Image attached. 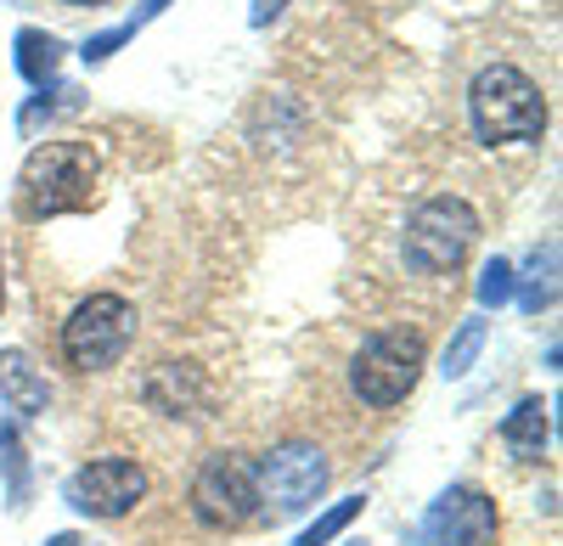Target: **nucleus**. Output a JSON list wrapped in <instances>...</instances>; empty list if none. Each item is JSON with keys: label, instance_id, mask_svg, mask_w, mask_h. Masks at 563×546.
Listing matches in <instances>:
<instances>
[{"label": "nucleus", "instance_id": "4", "mask_svg": "<svg viewBox=\"0 0 563 546\" xmlns=\"http://www.w3.org/2000/svg\"><path fill=\"white\" fill-rule=\"evenodd\" d=\"M479 243V214L462 198H429L406 220V265L422 277H445Z\"/></svg>", "mask_w": 563, "mask_h": 546}, {"label": "nucleus", "instance_id": "19", "mask_svg": "<svg viewBox=\"0 0 563 546\" xmlns=\"http://www.w3.org/2000/svg\"><path fill=\"white\" fill-rule=\"evenodd\" d=\"M512 299V265L507 259H490L485 270H479V304L485 310H501Z\"/></svg>", "mask_w": 563, "mask_h": 546}, {"label": "nucleus", "instance_id": "13", "mask_svg": "<svg viewBox=\"0 0 563 546\" xmlns=\"http://www.w3.org/2000/svg\"><path fill=\"white\" fill-rule=\"evenodd\" d=\"M12 52H18V74L29 79V85H52L57 79V68H63V52L68 45L57 40V34H45V29H18V40H12Z\"/></svg>", "mask_w": 563, "mask_h": 546}, {"label": "nucleus", "instance_id": "10", "mask_svg": "<svg viewBox=\"0 0 563 546\" xmlns=\"http://www.w3.org/2000/svg\"><path fill=\"white\" fill-rule=\"evenodd\" d=\"M141 400L164 417H198L209 405V378L192 367V360H158L141 383Z\"/></svg>", "mask_w": 563, "mask_h": 546}, {"label": "nucleus", "instance_id": "12", "mask_svg": "<svg viewBox=\"0 0 563 546\" xmlns=\"http://www.w3.org/2000/svg\"><path fill=\"white\" fill-rule=\"evenodd\" d=\"M547 439H552L547 405H541L536 394H525V400L507 412V423H501V445H507L519 463H541V457H547Z\"/></svg>", "mask_w": 563, "mask_h": 546}, {"label": "nucleus", "instance_id": "3", "mask_svg": "<svg viewBox=\"0 0 563 546\" xmlns=\"http://www.w3.org/2000/svg\"><path fill=\"white\" fill-rule=\"evenodd\" d=\"M135 338V304L124 293H90L63 322V360L74 372H108Z\"/></svg>", "mask_w": 563, "mask_h": 546}, {"label": "nucleus", "instance_id": "22", "mask_svg": "<svg viewBox=\"0 0 563 546\" xmlns=\"http://www.w3.org/2000/svg\"><path fill=\"white\" fill-rule=\"evenodd\" d=\"M45 546H102V541H90V535H79V530H63V535H52Z\"/></svg>", "mask_w": 563, "mask_h": 546}, {"label": "nucleus", "instance_id": "11", "mask_svg": "<svg viewBox=\"0 0 563 546\" xmlns=\"http://www.w3.org/2000/svg\"><path fill=\"white\" fill-rule=\"evenodd\" d=\"M0 400L18 417H45V405H52V383L23 349H0Z\"/></svg>", "mask_w": 563, "mask_h": 546}, {"label": "nucleus", "instance_id": "8", "mask_svg": "<svg viewBox=\"0 0 563 546\" xmlns=\"http://www.w3.org/2000/svg\"><path fill=\"white\" fill-rule=\"evenodd\" d=\"M496 535H501V513L479 484H451L422 513V546H496Z\"/></svg>", "mask_w": 563, "mask_h": 546}, {"label": "nucleus", "instance_id": "25", "mask_svg": "<svg viewBox=\"0 0 563 546\" xmlns=\"http://www.w3.org/2000/svg\"><path fill=\"white\" fill-rule=\"evenodd\" d=\"M355 546H361V541H355Z\"/></svg>", "mask_w": 563, "mask_h": 546}, {"label": "nucleus", "instance_id": "20", "mask_svg": "<svg viewBox=\"0 0 563 546\" xmlns=\"http://www.w3.org/2000/svg\"><path fill=\"white\" fill-rule=\"evenodd\" d=\"M547 265H558V248H552V243H547V248H536V277H541ZM547 304H552V277H547V282H530V288H525V310H530V315H541Z\"/></svg>", "mask_w": 563, "mask_h": 546}, {"label": "nucleus", "instance_id": "9", "mask_svg": "<svg viewBox=\"0 0 563 546\" xmlns=\"http://www.w3.org/2000/svg\"><path fill=\"white\" fill-rule=\"evenodd\" d=\"M141 495H147V468L130 457H97L68 479V508L90 519H124Z\"/></svg>", "mask_w": 563, "mask_h": 546}, {"label": "nucleus", "instance_id": "16", "mask_svg": "<svg viewBox=\"0 0 563 546\" xmlns=\"http://www.w3.org/2000/svg\"><path fill=\"white\" fill-rule=\"evenodd\" d=\"M479 349H485V322L474 315V322H462V327L451 333V344H445V355H440V372H445V378H462V372L479 360Z\"/></svg>", "mask_w": 563, "mask_h": 546}, {"label": "nucleus", "instance_id": "24", "mask_svg": "<svg viewBox=\"0 0 563 546\" xmlns=\"http://www.w3.org/2000/svg\"><path fill=\"white\" fill-rule=\"evenodd\" d=\"M68 7H108V0H68Z\"/></svg>", "mask_w": 563, "mask_h": 546}, {"label": "nucleus", "instance_id": "23", "mask_svg": "<svg viewBox=\"0 0 563 546\" xmlns=\"http://www.w3.org/2000/svg\"><path fill=\"white\" fill-rule=\"evenodd\" d=\"M0 304H7V259H0Z\"/></svg>", "mask_w": 563, "mask_h": 546}, {"label": "nucleus", "instance_id": "17", "mask_svg": "<svg viewBox=\"0 0 563 546\" xmlns=\"http://www.w3.org/2000/svg\"><path fill=\"white\" fill-rule=\"evenodd\" d=\"M63 113H79V90H68V85H57L52 97H29L23 113H18V130L34 135L40 124H52V119H63Z\"/></svg>", "mask_w": 563, "mask_h": 546}, {"label": "nucleus", "instance_id": "5", "mask_svg": "<svg viewBox=\"0 0 563 546\" xmlns=\"http://www.w3.org/2000/svg\"><path fill=\"white\" fill-rule=\"evenodd\" d=\"M422 378V333H406V327H389V333H372L355 360H350V389L378 405V412H389V405H400Z\"/></svg>", "mask_w": 563, "mask_h": 546}, {"label": "nucleus", "instance_id": "6", "mask_svg": "<svg viewBox=\"0 0 563 546\" xmlns=\"http://www.w3.org/2000/svg\"><path fill=\"white\" fill-rule=\"evenodd\" d=\"M333 479V463L321 457L310 439H288L276 445L271 457L254 463V484H260V513L271 519H294V513H310L316 495Z\"/></svg>", "mask_w": 563, "mask_h": 546}, {"label": "nucleus", "instance_id": "2", "mask_svg": "<svg viewBox=\"0 0 563 546\" xmlns=\"http://www.w3.org/2000/svg\"><path fill=\"white\" fill-rule=\"evenodd\" d=\"M467 119H474V135L485 147H501V142H536L547 130V102H541V85L512 68V63H496L474 79L467 90Z\"/></svg>", "mask_w": 563, "mask_h": 546}, {"label": "nucleus", "instance_id": "1", "mask_svg": "<svg viewBox=\"0 0 563 546\" xmlns=\"http://www.w3.org/2000/svg\"><path fill=\"white\" fill-rule=\"evenodd\" d=\"M102 187V158L90 142H45L18 169V214L23 220H57L97 203Z\"/></svg>", "mask_w": 563, "mask_h": 546}, {"label": "nucleus", "instance_id": "14", "mask_svg": "<svg viewBox=\"0 0 563 546\" xmlns=\"http://www.w3.org/2000/svg\"><path fill=\"white\" fill-rule=\"evenodd\" d=\"M0 473H7V502H12V513H29L34 473H29V445H23L18 423H0Z\"/></svg>", "mask_w": 563, "mask_h": 546}, {"label": "nucleus", "instance_id": "7", "mask_svg": "<svg viewBox=\"0 0 563 546\" xmlns=\"http://www.w3.org/2000/svg\"><path fill=\"white\" fill-rule=\"evenodd\" d=\"M192 513L209 530H243L260 519V484H254V463L238 450H214L192 479Z\"/></svg>", "mask_w": 563, "mask_h": 546}, {"label": "nucleus", "instance_id": "18", "mask_svg": "<svg viewBox=\"0 0 563 546\" xmlns=\"http://www.w3.org/2000/svg\"><path fill=\"white\" fill-rule=\"evenodd\" d=\"M361 508H366V495H350V502H339V508H327L310 530H299L294 535V546H327V541H333V535H344L355 519H361Z\"/></svg>", "mask_w": 563, "mask_h": 546}, {"label": "nucleus", "instance_id": "15", "mask_svg": "<svg viewBox=\"0 0 563 546\" xmlns=\"http://www.w3.org/2000/svg\"><path fill=\"white\" fill-rule=\"evenodd\" d=\"M164 7H175V0H147V7H141V12H130V18L119 23V29H108V34H90L79 57H85L90 68H102V63H108V57L119 52V45H130V40H135L141 29L153 23V18H164Z\"/></svg>", "mask_w": 563, "mask_h": 546}, {"label": "nucleus", "instance_id": "21", "mask_svg": "<svg viewBox=\"0 0 563 546\" xmlns=\"http://www.w3.org/2000/svg\"><path fill=\"white\" fill-rule=\"evenodd\" d=\"M282 12H288V0H254V7H249V23H254V29H271Z\"/></svg>", "mask_w": 563, "mask_h": 546}]
</instances>
